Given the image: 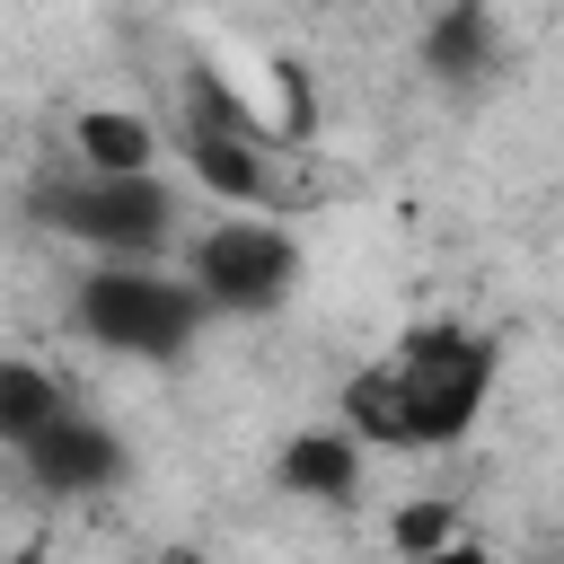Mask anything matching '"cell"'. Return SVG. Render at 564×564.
<instances>
[{"label":"cell","instance_id":"1","mask_svg":"<svg viewBox=\"0 0 564 564\" xmlns=\"http://www.w3.org/2000/svg\"><path fill=\"white\" fill-rule=\"evenodd\" d=\"M485 397H494V344L458 317H432L344 388V432L361 449H458Z\"/></svg>","mask_w":564,"mask_h":564},{"label":"cell","instance_id":"2","mask_svg":"<svg viewBox=\"0 0 564 564\" xmlns=\"http://www.w3.org/2000/svg\"><path fill=\"white\" fill-rule=\"evenodd\" d=\"M203 317H212L203 291L167 264H97L70 291V326L97 352H123V361H176L203 335Z\"/></svg>","mask_w":564,"mask_h":564},{"label":"cell","instance_id":"3","mask_svg":"<svg viewBox=\"0 0 564 564\" xmlns=\"http://www.w3.org/2000/svg\"><path fill=\"white\" fill-rule=\"evenodd\" d=\"M35 220L79 238L97 264H159L185 229V203L167 176H70V185H35Z\"/></svg>","mask_w":564,"mask_h":564},{"label":"cell","instance_id":"4","mask_svg":"<svg viewBox=\"0 0 564 564\" xmlns=\"http://www.w3.org/2000/svg\"><path fill=\"white\" fill-rule=\"evenodd\" d=\"M185 282L203 291L212 317H273L300 291V238L282 220L229 212V220H212V229L185 238Z\"/></svg>","mask_w":564,"mask_h":564},{"label":"cell","instance_id":"5","mask_svg":"<svg viewBox=\"0 0 564 564\" xmlns=\"http://www.w3.org/2000/svg\"><path fill=\"white\" fill-rule=\"evenodd\" d=\"M185 167H194V185L212 194V203H264L273 194V159H264V123H247L238 115V97L212 79V70H194L185 79Z\"/></svg>","mask_w":564,"mask_h":564},{"label":"cell","instance_id":"6","mask_svg":"<svg viewBox=\"0 0 564 564\" xmlns=\"http://www.w3.org/2000/svg\"><path fill=\"white\" fill-rule=\"evenodd\" d=\"M18 467H26V485H35V494H53V502H88V494H115V485H123L132 449H123V432H115V423H97V414H79V405H70V414H62V423H53Z\"/></svg>","mask_w":564,"mask_h":564},{"label":"cell","instance_id":"7","mask_svg":"<svg viewBox=\"0 0 564 564\" xmlns=\"http://www.w3.org/2000/svg\"><path fill=\"white\" fill-rule=\"evenodd\" d=\"M273 476H282V494H300V502H352V494H361V441H352L344 423H300V432L282 441V458H273Z\"/></svg>","mask_w":564,"mask_h":564},{"label":"cell","instance_id":"8","mask_svg":"<svg viewBox=\"0 0 564 564\" xmlns=\"http://www.w3.org/2000/svg\"><path fill=\"white\" fill-rule=\"evenodd\" d=\"M70 159L79 176H159V132L123 106H88L70 115Z\"/></svg>","mask_w":564,"mask_h":564},{"label":"cell","instance_id":"9","mask_svg":"<svg viewBox=\"0 0 564 564\" xmlns=\"http://www.w3.org/2000/svg\"><path fill=\"white\" fill-rule=\"evenodd\" d=\"M62 414H70L62 379H53L44 361H26V352H0V449H9V458H26Z\"/></svg>","mask_w":564,"mask_h":564},{"label":"cell","instance_id":"10","mask_svg":"<svg viewBox=\"0 0 564 564\" xmlns=\"http://www.w3.org/2000/svg\"><path fill=\"white\" fill-rule=\"evenodd\" d=\"M494 62H502V26L485 9H441L423 26V70L441 88H476V79H494Z\"/></svg>","mask_w":564,"mask_h":564},{"label":"cell","instance_id":"11","mask_svg":"<svg viewBox=\"0 0 564 564\" xmlns=\"http://www.w3.org/2000/svg\"><path fill=\"white\" fill-rule=\"evenodd\" d=\"M449 538H458V511H449L441 494H414V502H397V511H388V546H397V564L441 555Z\"/></svg>","mask_w":564,"mask_h":564},{"label":"cell","instance_id":"12","mask_svg":"<svg viewBox=\"0 0 564 564\" xmlns=\"http://www.w3.org/2000/svg\"><path fill=\"white\" fill-rule=\"evenodd\" d=\"M414 564H494V555H485V546H476V538H449V546H441V555H414Z\"/></svg>","mask_w":564,"mask_h":564},{"label":"cell","instance_id":"13","mask_svg":"<svg viewBox=\"0 0 564 564\" xmlns=\"http://www.w3.org/2000/svg\"><path fill=\"white\" fill-rule=\"evenodd\" d=\"M159 564H212V555H194V546H167V555H159Z\"/></svg>","mask_w":564,"mask_h":564},{"label":"cell","instance_id":"14","mask_svg":"<svg viewBox=\"0 0 564 564\" xmlns=\"http://www.w3.org/2000/svg\"><path fill=\"white\" fill-rule=\"evenodd\" d=\"M0 564H44V546H18V555H0Z\"/></svg>","mask_w":564,"mask_h":564}]
</instances>
